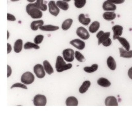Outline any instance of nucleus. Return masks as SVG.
Masks as SVG:
<instances>
[{
    "label": "nucleus",
    "mask_w": 132,
    "mask_h": 113,
    "mask_svg": "<svg viewBox=\"0 0 132 113\" xmlns=\"http://www.w3.org/2000/svg\"><path fill=\"white\" fill-rule=\"evenodd\" d=\"M26 11L28 15H29L32 19H40L42 17V12L35 3H29L26 7Z\"/></svg>",
    "instance_id": "nucleus-1"
},
{
    "label": "nucleus",
    "mask_w": 132,
    "mask_h": 113,
    "mask_svg": "<svg viewBox=\"0 0 132 113\" xmlns=\"http://www.w3.org/2000/svg\"><path fill=\"white\" fill-rule=\"evenodd\" d=\"M71 68H72L71 63H66L63 57H61L60 56H57L56 62V69L57 72L61 73L65 70H68Z\"/></svg>",
    "instance_id": "nucleus-2"
},
{
    "label": "nucleus",
    "mask_w": 132,
    "mask_h": 113,
    "mask_svg": "<svg viewBox=\"0 0 132 113\" xmlns=\"http://www.w3.org/2000/svg\"><path fill=\"white\" fill-rule=\"evenodd\" d=\"M63 58L68 62H71L75 58V52L71 48H67L62 52Z\"/></svg>",
    "instance_id": "nucleus-3"
},
{
    "label": "nucleus",
    "mask_w": 132,
    "mask_h": 113,
    "mask_svg": "<svg viewBox=\"0 0 132 113\" xmlns=\"http://www.w3.org/2000/svg\"><path fill=\"white\" fill-rule=\"evenodd\" d=\"M21 82L25 85H29L35 82V75L30 71L24 73L21 76Z\"/></svg>",
    "instance_id": "nucleus-4"
},
{
    "label": "nucleus",
    "mask_w": 132,
    "mask_h": 113,
    "mask_svg": "<svg viewBox=\"0 0 132 113\" xmlns=\"http://www.w3.org/2000/svg\"><path fill=\"white\" fill-rule=\"evenodd\" d=\"M46 103V97L43 95H36L33 99V103L35 106H45Z\"/></svg>",
    "instance_id": "nucleus-5"
},
{
    "label": "nucleus",
    "mask_w": 132,
    "mask_h": 113,
    "mask_svg": "<svg viewBox=\"0 0 132 113\" xmlns=\"http://www.w3.org/2000/svg\"><path fill=\"white\" fill-rule=\"evenodd\" d=\"M34 72L38 78H43L45 77L46 73L44 66L41 64H36L34 67Z\"/></svg>",
    "instance_id": "nucleus-6"
},
{
    "label": "nucleus",
    "mask_w": 132,
    "mask_h": 113,
    "mask_svg": "<svg viewBox=\"0 0 132 113\" xmlns=\"http://www.w3.org/2000/svg\"><path fill=\"white\" fill-rule=\"evenodd\" d=\"M48 8H49V12L51 15H54L55 17H57L60 13V9L56 5L54 1H50L48 3Z\"/></svg>",
    "instance_id": "nucleus-7"
},
{
    "label": "nucleus",
    "mask_w": 132,
    "mask_h": 113,
    "mask_svg": "<svg viewBox=\"0 0 132 113\" xmlns=\"http://www.w3.org/2000/svg\"><path fill=\"white\" fill-rule=\"evenodd\" d=\"M76 33L77 35L79 36L82 40L89 39V37H90V35H89L88 30L85 28L82 27H79L78 29H77Z\"/></svg>",
    "instance_id": "nucleus-8"
},
{
    "label": "nucleus",
    "mask_w": 132,
    "mask_h": 113,
    "mask_svg": "<svg viewBox=\"0 0 132 113\" xmlns=\"http://www.w3.org/2000/svg\"><path fill=\"white\" fill-rule=\"evenodd\" d=\"M102 8L106 12H114L116 9V5L113 4L110 0H108L104 2L102 5Z\"/></svg>",
    "instance_id": "nucleus-9"
},
{
    "label": "nucleus",
    "mask_w": 132,
    "mask_h": 113,
    "mask_svg": "<svg viewBox=\"0 0 132 113\" xmlns=\"http://www.w3.org/2000/svg\"><path fill=\"white\" fill-rule=\"evenodd\" d=\"M70 44L79 50H83L85 47V43L80 39H74L69 42Z\"/></svg>",
    "instance_id": "nucleus-10"
},
{
    "label": "nucleus",
    "mask_w": 132,
    "mask_h": 113,
    "mask_svg": "<svg viewBox=\"0 0 132 113\" xmlns=\"http://www.w3.org/2000/svg\"><path fill=\"white\" fill-rule=\"evenodd\" d=\"M112 30L114 32V36L113 38L114 40H116L118 37L122 35L123 33V27L121 25H115L112 27Z\"/></svg>",
    "instance_id": "nucleus-11"
},
{
    "label": "nucleus",
    "mask_w": 132,
    "mask_h": 113,
    "mask_svg": "<svg viewBox=\"0 0 132 113\" xmlns=\"http://www.w3.org/2000/svg\"><path fill=\"white\" fill-rule=\"evenodd\" d=\"M105 105L106 106H118L117 99L114 96H109L106 97L105 99Z\"/></svg>",
    "instance_id": "nucleus-12"
},
{
    "label": "nucleus",
    "mask_w": 132,
    "mask_h": 113,
    "mask_svg": "<svg viewBox=\"0 0 132 113\" xmlns=\"http://www.w3.org/2000/svg\"><path fill=\"white\" fill-rule=\"evenodd\" d=\"M43 66L46 73H47L48 75H51V74L54 73V69H53V68L52 67V66L50 65V62L48 60L44 61Z\"/></svg>",
    "instance_id": "nucleus-13"
},
{
    "label": "nucleus",
    "mask_w": 132,
    "mask_h": 113,
    "mask_svg": "<svg viewBox=\"0 0 132 113\" xmlns=\"http://www.w3.org/2000/svg\"><path fill=\"white\" fill-rule=\"evenodd\" d=\"M44 25V21L42 20H38L32 22L30 24V28L32 30H37L40 27Z\"/></svg>",
    "instance_id": "nucleus-14"
},
{
    "label": "nucleus",
    "mask_w": 132,
    "mask_h": 113,
    "mask_svg": "<svg viewBox=\"0 0 132 113\" xmlns=\"http://www.w3.org/2000/svg\"><path fill=\"white\" fill-rule=\"evenodd\" d=\"M41 30L43 31H55L59 29V27L52 25H43L39 28Z\"/></svg>",
    "instance_id": "nucleus-15"
},
{
    "label": "nucleus",
    "mask_w": 132,
    "mask_h": 113,
    "mask_svg": "<svg viewBox=\"0 0 132 113\" xmlns=\"http://www.w3.org/2000/svg\"><path fill=\"white\" fill-rule=\"evenodd\" d=\"M97 83L99 85L101 86V87H108L111 85L110 82L108 81V79L104 78V77L99 78L97 81Z\"/></svg>",
    "instance_id": "nucleus-16"
},
{
    "label": "nucleus",
    "mask_w": 132,
    "mask_h": 113,
    "mask_svg": "<svg viewBox=\"0 0 132 113\" xmlns=\"http://www.w3.org/2000/svg\"><path fill=\"white\" fill-rule=\"evenodd\" d=\"M23 41L21 39H18L16 42H15V44H14V51L16 53H19L21 52L22 49H23Z\"/></svg>",
    "instance_id": "nucleus-17"
},
{
    "label": "nucleus",
    "mask_w": 132,
    "mask_h": 113,
    "mask_svg": "<svg viewBox=\"0 0 132 113\" xmlns=\"http://www.w3.org/2000/svg\"><path fill=\"white\" fill-rule=\"evenodd\" d=\"M119 51H120V56L125 58H132V51H126L124 48H119Z\"/></svg>",
    "instance_id": "nucleus-18"
},
{
    "label": "nucleus",
    "mask_w": 132,
    "mask_h": 113,
    "mask_svg": "<svg viewBox=\"0 0 132 113\" xmlns=\"http://www.w3.org/2000/svg\"><path fill=\"white\" fill-rule=\"evenodd\" d=\"M118 40V41L120 42V43L122 44L125 50L126 51H129V49H130V44H129V42H128L126 38L123 37H118L117 38Z\"/></svg>",
    "instance_id": "nucleus-19"
},
{
    "label": "nucleus",
    "mask_w": 132,
    "mask_h": 113,
    "mask_svg": "<svg viewBox=\"0 0 132 113\" xmlns=\"http://www.w3.org/2000/svg\"><path fill=\"white\" fill-rule=\"evenodd\" d=\"M107 66L111 70H115L116 68V63L112 56H109L107 59Z\"/></svg>",
    "instance_id": "nucleus-20"
},
{
    "label": "nucleus",
    "mask_w": 132,
    "mask_h": 113,
    "mask_svg": "<svg viewBox=\"0 0 132 113\" xmlns=\"http://www.w3.org/2000/svg\"><path fill=\"white\" fill-rule=\"evenodd\" d=\"M90 86V81H85L83 82L82 85L79 88V93L81 94H83L87 91V90L89 89Z\"/></svg>",
    "instance_id": "nucleus-21"
},
{
    "label": "nucleus",
    "mask_w": 132,
    "mask_h": 113,
    "mask_svg": "<svg viewBox=\"0 0 132 113\" xmlns=\"http://www.w3.org/2000/svg\"><path fill=\"white\" fill-rule=\"evenodd\" d=\"M66 105L67 106H77L78 105V100L75 96H69L66 99Z\"/></svg>",
    "instance_id": "nucleus-22"
},
{
    "label": "nucleus",
    "mask_w": 132,
    "mask_h": 113,
    "mask_svg": "<svg viewBox=\"0 0 132 113\" xmlns=\"http://www.w3.org/2000/svg\"><path fill=\"white\" fill-rule=\"evenodd\" d=\"M79 21L83 25H88L90 23V19L85 17L84 14H80L78 17Z\"/></svg>",
    "instance_id": "nucleus-23"
},
{
    "label": "nucleus",
    "mask_w": 132,
    "mask_h": 113,
    "mask_svg": "<svg viewBox=\"0 0 132 113\" xmlns=\"http://www.w3.org/2000/svg\"><path fill=\"white\" fill-rule=\"evenodd\" d=\"M100 28V23L98 21H94L90 25L89 28V30L91 33H95Z\"/></svg>",
    "instance_id": "nucleus-24"
},
{
    "label": "nucleus",
    "mask_w": 132,
    "mask_h": 113,
    "mask_svg": "<svg viewBox=\"0 0 132 113\" xmlns=\"http://www.w3.org/2000/svg\"><path fill=\"white\" fill-rule=\"evenodd\" d=\"M35 4L41 11H46L47 10V5L44 3L43 0H37Z\"/></svg>",
    "instance_id": "nucleus-25"
},
{
    "label": "nucleus",
    "mask_w": 132,
    "mask_h": 113,
    "mask_svg": "<svg viewBox=\"0 0 132 113\" xmlns=\"http://www.w3.org/2000/svg\"><path fill=\"white\" fill-rule=\"evenodd\" d=\"M73 23V19H68L65 20L62 23V29L63 30H67L68 29H70Z\"/></svg>",
    "instance_id": "nucleus-26"
},
{
    "label": "nucleus",
    "mask_w": 132,
    "mask_h": 113,
    "mask_svg": "<svg viewBox=\"0 0 132 113\" xmlns=\"http://www.w3.org/2000/svg\"><path fill=\"white\" fill-rule=\"evenodd\" d=\"M56 5L58 7L59 9H61L63 11H67L69 9V4H68L67 2H64V1H61V0H59L56 2Z\"/></svg>",
    "instance_id": "nucleus-27"
},
{
    "label": "nucleus",
    "mask_w": 132,
    "mask_h": 113,
    "mask_svg": "<svg viewBox=\"0 0 132 113\" xmlns=\"http://www.w3.org/2000/svg\"><path fill=\"white\" fill-rule=\"evenodd\" d=\"M116 17V14L114 12H105L103 13V18L107 21H112Z\"/></svg>",
    "instance_id": "nucleus-28"
},
{
    "label": "nucleus",
    "mask_w": 132,
    "mask_h": 113,
    "mask_svg": "<svg viewBox=\"0 0 132 113\" xmlns=\"http://www.w3.org/2000/svg\"><path fill=\"white\" fill-rule=\"evenodd\" d=\"M98 68V66L96 63L95 64H93L90 67H85L84 68V71L87 73H89V74H91V73L95 72Z\"/></svg>",
    "instance_id": "nucleus-29"
},
{
    "label": "nucleus",
    "mask_w": 132,
    "mask_h": 113,
    "mask_svg": "<svg viewBox=\"0 0 132 113\" xmlns=\"http://www.w3.org/2000/svg\"><path fill=\"white\" fill-rule=\"evenodd\" d=\"M24 48L25 50H28V49H32V48H34V49H36V50H38L40 49V46L37 44H36L35 43H32V42H26L25 44H24Z\"/></svg>",
    "instance_id": "nucleus-30"
},
{
    "label": "nucleus",
    "mask_w": 132,
    "mask_h": 113,
    "mask_svg": "<svg viewBox=\"0 0 132 113\" xmlns=\"http://www.w3.org/2000/svg\"><path fill=\"white\" fill-rule=\"evenodd\" d=\"M110 32H107V33H104L101 37L98 38V44L100 45L104 42V41L106 40L107 38H110Z\"/></svg>",
    "instance_id": "nucleus-31"
},
{
    "label": "nucleus",
    "mask_w": 132,
    "mask_h": 113,
    "mask_svg": "<svg viewBox=\"0 0 132 113\" xmlns=\"http://www.w3.org/2000/svg\"><path fill=\"white\" fill-rule=\"evenodd\" d=\"M74 3H75V6L77 8L80 9V8L83 7L85 5L87 1L86 0H75Z\"/></svg>",
    "instance_id": "nucleus-32"
},
{
    "label": "nucleus",
    "mask_w": 132,
    "mask_h": 113,
    "mask_svg": "<svg viewBox=\"0 0 132 113\" xmlns=\"http://www.w3.org/2000/svg\"><path fill=\"white\" fill-rule=\"evenodd\" d=\"M75 58L77 59V60H78L79 62H83L85 60L84 56L78 51L75 52Z\"/></svg>",
    "instance_id": "nucleus-33"
},
{
    "label": "nucleus",
    "mask_w": 132,
    "mask_h": 113,
    "mask_svg": "<svg viewBox=\"0 0 132 113\" xmlns=\"http://www.w3.org/2000/svg\"><path fill=\"white\" fill-rule=\"evenodd\" d=\"M44 40V36L42 35H37L36 37L35 38V39H34V41H35V43L37 45L40 44V43H42V42Z\"/></svg>",
    "instance_id": "nucleus-34"
},
{
    "label": "nucleus",
    "mask_w": 132,
    "mask_h": 113,
    "mask_svg": "<svg viewBox=\"0 0 132 113\" xmlns=\"http://www.w3.org/2000/svg\"><path fill=\"white\" fill-rule=\"evenodd\" d=\"M15 87H20V88H22V89H28L27 87V85H26L25 84H24V83H15L14 85H13L11 86V89H13V88H15Z\"/></svg>",
    "instance_id": "nucleus-35"
},
{
    "label": "nucleus",
    "mask_w": 132,
    "mask_h": 113,
    "mask_svg": "<svg viewBox=\"0 0 132 113\" xmlns=\"http://www.w3.org/2000/svg\"><path fill=\"white\" fill-rule=\"evenodd\" d=\"M102 44H103L104 46H106V47L110 46L112 44V40L110 39V38H107L106 40H105V41H104Z\"/></svg>",
    "instance_id": "nucleus-36"
},
{
    "label": "nucleus",
    "mask_w": 132,
    "mask_h": 113,
    "mask_svg": "<svg viewBox=\"0 0 132 113\" xmlns=\"http://www.w3.org/2000/svg\"><path fill=\"white\" fill-rule=\"evenodd\" d=\"M7 20L10 21H15L16 20V18L14 15L10 13H7Z\"/></svg>",
    "instance_id": "nucleus-37"
},
{
    "label": "nucleus",
    "mask_w": 132,
    "mask_h": 113,
    "mask_svg": "<svg viewBox=\"0 0 132 113\" xmlns=\"http://www.w3.org/2000/svg\"><path fill=\"white\" fill-rule=\"evenodd\" d=\"M113 4H122V3H124V0H120V1H110Z\"/></svg>",
    "instance_id": "nucleus-38"
},
{
    "label": "nucleus",
    "mask_w": 132,
    "mask_h": 113,
    "mask_svg": "<svg viewBox=\"0 0 132 113\" xmlns=\"http://www.w3.org/2000/svg\"><path fill=\"white\" fill-rule=\"evenodd\" d=\"M12 74V69L9 66H7V77H10Z\"/></svg>",
    "instance_id": "nucleus-39"
},
{
    "label": "nucleus",
    "mask_w": 132,
    "mask_h": 113,
    "mask_svg": "<svg viewBox=\"0 0 132 113\" xmlns=\"http://www.w3.org/2000/svg\"><path fill=\"white\" fill-rule=\"evenodd\" d=\"M11 50H12V46H11V45L9 43H8L7 44V54H9V53L11 52Z\"/></svg>",
    "instance_id": "nucleus-40"
},
{
    "label": "nucleus",
    "mask_w": 132,
    "mask_h": 113,
    "mask_svg": "<svg viewBox=\"0 0 132 113\" xmlns=\"http://www.w3.org/2000/svg\"><path fill=\"white\" fill-rule=\"evenodd\" d=\"M104 33V32L102 31V30H101V31H99L97 35H96V38H99L101 37V36H102V35H103Z\"/></svg>",
    "instance_id": "nucleus-41"
},
{
    "label": "nucleus",
    "mask_w": 132,
    "mask_h": 113,
    "mask_svg": "<svg viewBox=\"0 0 132 113\" xmlns=\"http://www.w3.org/2000/svg\"><path fill=\"white\" fill-rule=\"evenodd\" d=\"M128 76L129 77V78L131 79H132V68H130L128 71Z\"/></svg>",
    "instance_id": "nucleus-42"
},
{
    "label": "nucleus",
    "mask_w": 132,
    "mask_h": 113,
    "mask_svg": "<svg viewBox=\"0 0 132 113\" xmlns=\"http://www.w3.org/2000/svg\"><path fill=\"white\" fill-rule=\"evenodd\" d=\"M28 2H29V3H35V2H36V1H35V0H28Z\"/></svg>",
    "instance_id": "nucleus-43"
},
{
    "label": "nucleus",
    "mask_w": 132,
    "mask_h": 113,
    "mask_svg": "<svg viewBox=\"0 0 132 113\" xmlns=\"http://www.w3.org/2000/svg\"><path fill=\"white\" fill-rule=\"evenodd\" d=\"M9 31H7V39H9Z\"/></svg>",
    "instance_id": "nucleus-44"
}]
</instances>
